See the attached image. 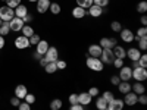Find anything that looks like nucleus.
I'll return each mask as SVG.
<instances>
[{
    "instance_id": "c9c22d12",
    "label": "nucleus",
    "mask_w": 147,
    "mask_h": 110,
    "mask_svg": "<svg viewBox=\"0 0 147 110\" xmlns=\"http://www.w3.org/2000/svg\"><path fill=\"white\" fill-rule=\"evenodd\" d=\"M19 5H21V0H6V6L10 9H15Z\"/></svg>"
},
{
    "instance_id": "ea45409f",
    "label": "nucleus",
    "mask_w": 147,
    "mask_h": 110,
    "mask_svg": "<svg viewBox=\"0 0 147 110\" xmlns=\"http://www.w3.org/2000/svg\"><path fill=\"white\" fill-rule=\"evenodd\" d=\"M102 97H103V99H105V100H106L107 103H110V101H112V100L115 99V97H113V94H112V93H110V91H105Z\"/></svg>"
},
{
    "instance_id": "f8f14e48",
    "label": "nucleus",
    "mask_w": 147,
    "mask_h": 110,
    "mask_svg": "<svg viewBox=\"0 0 147 110\" xmlns=\"http://www.w3.org/2000/svg\"><path fill=\"white\" fill-rule=\"evenodd\" d=\"M15 47L16 48H21V50H24V48H28L30 47V40L27 38V37H18V38H15Z\"/></svg>"
},
{
    "instance_id": "4d7b16f0",
    "label": "nucleus",
    "mask_w": 147,
    "mask_h": 110,
    "mask_svg": "<svg viewBox=\"0 0 147 110\" xmlns=\"http://www.w3.org/2000/svg\"><path fill=\"white\" fill-rule=\"evenodd\" d=\"M32 57H34V59H35V60H40V59H41V57H43V56H41V54H40V53H37V52H35V53H34V54H32Z\"/></svg>"
},
{
    "instance_id": "c756f323",
    "label": "nucleus",
    "mask_w": 147,
    "mask_h": 110,
    "mask_svg": "<svg viewBox=\"0 0 147 110\" xmlns=\"http://www.w3.org/2000/svg\"><path fill=\"white\" fill-rule=\"evenodd\" d=\"M44 70H46L47 73H55V72L57 70V68H56V62H49V63L44 66Z\"/></svg>"
},
{
    "instance_id": "6e6d98bb",
    "label": "nucleus",
    "mask_w": 147,
    "mask_h": 110,
    "mask_svg": "<svg viewBox=\"0 0 147 110\" xmlns=\"http://www.w3.org/2000/svg\"><path fill=\"white\" fill-rule=\"evenodd\" d=\"M3 47H5V37L0 35V50H2Z\"/></svg>"
},
{
    "instance_id": "3c124183",
    "label": "nucleus",
    "mask_w": 147,
    "mask_h": 110,
    "mask_svg": "<svg viewBox=\"0 0 147 110\" xmlns=\"http://www.w3.org/2000/svg\"><path fill=\"white\" fill-rule=\"evenodd\" d=\"M10 104H12V106H13V107H18V106L21 104V100L18 99V97H13V99H12V100H10Z\"/></svg>"
},
{
    "instance_id": "4be33fe9",
    "label": "nucleus",
    "mask_w": 147,
    "mask_h": 110,
    "mask_svg": "<svg viewBox=\"0 0 147 110\" xmlns=\"http://www.w3.org/2000/svg\"><path fill=\"white\" fill-rule=\"evenodd\" d=\"M85 15H87V10H85L84 7H80V6H75L72 9V16L75 19H82Z\"/></svg>"
},
{
    "instance_id": "aec40b11",
    "label": "nucleus",
    "mask_w": 147,
    "mask_h": 110,
    "mask_svg": "<svg viewBox=\"0 0 147 110\" xmlns=\"http://www.w3.org/2000/svg\"><path fill=\"white\" fill-rule=\"evenodd\" d=\"M28 94V90H27V87L25 85H16V88H15V97H18L19 100H22V99H25V95Z\"/></svg>"
},
{
    "instance_id": "a19ab883",
    "label": "nucleus",
    "mask_w": 147,
    "mask_h": 110,
    "mask_svg": "<svg viewBox=\"0 0 147 110\" xmlns=\"http://www.w3.org/2000/svg\"><path fill=\"white\" fill-rule=\"evenodd\" d=\"M137 103L146 106V104H147V95H146V94H140V95L137 97Z\"/></svg>"
},
{
    "instance_id": "a211bd4d",
    "label": "nucleus",
    "mask_w": 147,
    "mask_h": 110,
    "mask_svg": "<svg viewBox=\"0 0 147 110\" xmlns=\"http://www.w3.org/2000/svg\"><path fill=\"white\" fill-rule=\"evenodd\" d=\"M91 99H93V97H91L88 93H81V94H78V104H81V106H88V104L91 103Z\"/></svg>"
},
{
    "instance_id": "864d4df0",
    "label": "nucleus",
    "mask_w": 147,
    "mask_h": 110,
    "mask_svg": "<svg viewBox=\"0 0 147 110\" xmlns=\"http://www.w3.org/2000/svg\"><path fill=\"white\" fill-rule=\"evenodd\" d=\"M140 22H141V25H143V27H146V25H147V16L143 15V16L140 18Z\"/></svg>"
},
{
    "instance_id": "4468645a",
    "label": "nucleus",
    "mask_w": 147,
    "mask_h": 110,
    "mask_svg": "<svg viewBox=\"0 0 147 110\" xmlns=\"http://www.w3.org/2000/svg\"><path fill=\"white\" fill-rule=\"evenodd\" d=\"M124 100H121V99H113L110 103H107V109L109 110H122L124 109Z\"/></svg>"
},
{
    "instance_id": "de8ad7c7",
    "label": "nucleus",
    "mask_w": 147,
    "mask_h": 110,
    "mask_svg": "<svg viewBox=\"0 0 147 110\" xmlns=\"http://www.w3.org/2000/svg\"><path fill=\"white\" fill-rule=\"evenodd\" d=\"M18 110H31V104H28V103H21L19 106H18Z\"/></svg>"
},
{
    "instance_id": "5701e85b",
    "label": "nucleus",
    "mask_w": 147,
    "mask_h": 110,
    "mask_svg": "<svg viewBox=\"0 0 147 110\" xmlns=\"http://www.w3.org/2000/svg\"><path fill=\"white\" fill-rule=\"evenodd\" d=\"M118 90H119L121 94L129 93V91H131V84H129V81H121L119 85H118Z\"/></svg>"
},
{
    "instance_id": "bf43d9fd",
    "label": "nucleus",
    "mask_w": 147,
    "mask_h": 110,
    "mask_svg": "<svg viewBox=\"0 0 147 110\" xmlns=\"http://www.w3.org/2000/svg\"><path fill=\"white\" fill-rule=\"evenodd\" d=\"M28 2H31V3H34V2H35V3H37V2H38V0H28Z\"/></svg>"
},
{
    "instance_id": "e2e57ef3",
    "label": "nucleus",
    "mask_w": 147,
    "mask_h": 110,
    "mask_svg": "<svg viewBox=\"0 0 147 110\" xmlns=\"http://www.w3.org/2000/svg\"><path fill=\"white\" fill-rule=\"evenodd\" d=\"M105 110H109V109H105Z\"/></svg>"
},
{
    "instance_id": "1a4fd4ad",
    "label": "nucleus",
    "mask_w": 147,
    "mask_h": 110,
    "mask_svg": "<svg viewBox=\"0 0 147 110\" xmlns=\"http://www.w3.org/2000/svg\"><path fill=\"white\" fill-rule=\"evenodd\" d=\"M140 56H141V50H138L137 47H129L127 50V57H129L131 62H138Z\"/></svg>"
},
{
    "instance_id": "2eb2a0df",
    "label": "nucleus",
    "mask_w": 147,
    "mask_h": 110,
    "mask_svg": "<svg viewBox=\"0 0 147 110\" xmlns=\"http://www.w3.org/2000/svg\"><path fill=\"white\" fill-rule=\"evenodd\" d=\"M50 7V0H38L37 2V12L38 13H46Z\"/></svg>"
},
{
    "instance_id": "f257e3e1",
    "label": "nucleus",
    "mask_w": 147,
    "mask_h": 110,
    "mask_svg": "<svg viewBox=\"0 0 147 110\" xmlns=\"http://www.w3.org/2000/svg\"><path fill=\"white\" fill-rule=\"evenodd\" d=\"M85 65H87L88 69H91V70H94V72H102V70H103V63H102V60L97 59V57L87 56Z\"/></svg>"
},
{
    "instance_id": "9b49d317",
    "label": "nucleus",
    "mask_w": 147,
    "mask_h": 110,
    "mask_svg": "<svg viewBox=\"0 0 147 110\" xmlns=\"http://www.w3.org/2000/svg\"><path fill=\"white\" fill-rule=\"evenodd\" d=\"M125 97H124V104H127V106H136L137 104V94L136 93H132V91H129V93H127V94H124Z\"/></svg>"
},
{
    "instance_id": "49530a36",
    "label": "nucleus",
    "mask_w": 147,
    "mask_h": 110,
    "mask_svg": "<svg viewBox=\"0 0 147 110\" xmlns=\"http://www.w3.org/2000/svg\"><path fill=\"white\" fill-rule=\"evenodd\" d=\"M112 65H115V68H116V69H121L122 66H124V60H122V59H115Z\"/></svg>"
},
{
    "instance_id": "7c9ffc66",
    "label": "nucleus",
    "mask_w": 147,
    "mask_h": 110,
    "mask_svg": "<svg viewBox=\"0 0 147 110\" xmlns=\"http://www.w3.org/2000/svg\"><path fill=\"white\" fill-rule=\"evenodd\" d=\"M49 10H50L53 15H59L60 10H62V7H60L59 3H50V7H49Z\"/></svg>"
},
{
    "instance_id": "f03ea898",
    "label": "nucleus",
    "mask_w": 147,
    "mask_h": 110,
    "mask_svg": "<svg viewBox=\"0 0 147 110\" xmlns=\"http://www.w3.org/2000/svg\"><path fill=\"white\" fill-rule=\"evenodd\" d=\"M132 78L136 79L137 82L146 81V79H147V70H146V68H141V66L134 68V69H132Z\"/></svg>"
},
{
    "instance_id": "5fc2aeb1",
    "label": "nucleus",
    "mask_w": 147,
    "mask_h": 110,
    "mask_svg": "<svg viewBox=\"0 0 147 110\" xmlns=\"http://www.w3.org/2000/svg\"><path fill=\"white\" fill-rule=\"evenodd\" d=\"M38 62H40V65H41L43 68H44V66H46V65L49 63V62H47V60H46V57H44V56H43V57H41V59L38 60Z\"/></svg>"
},
{
    "instance_id": "f704fd0d",
    "label": "nucleus",
    "mask_w": 147,
    "mask_h": 110,
    "mask_svg": "<svg viewBox=\"0 0 147 110\" xmlns=\"http://www.w3.org/2000/svg\"><path fill=\"white\" fill-rule=\"evenodd\" d=\"M110 30H112L113 32H119V31L122 30V25H121V22H118V21H113L112 23H110Z\"/></svg>"
},
{
    "instance_id": "052dcab7",
    "label": "nucleus",
    "mask_w": 147,
    "mask_h": 110,
    "mask_svg": "<svg viewBox=\"0 0 147 110\" xmlns=\"http://www.w3.org/2000/svg\"><path fill=\"white\" fill-rule=\"evenodd\" d=\"M2 23H3V21H2V19H0V27H2Z\"/></svg>"
},
{
    "instance_id": "39448f33",
    "label": "nucleus",
    "mask_w": 147,
    "mask_h": 110,
    "mask_svg": "<svg viewBox=\"0 0 147 110\" xmlns=\"http://www.w3.org/2000/svg\"><path fill=\"white\" fill-rule=\"evenodd\" d=\"M13 16H15L13 9H10L7 6H2V7H0V19H2V21H10Z\"/></svg>"
},
{
    "instance_id": "a878e982",
    "label": "nucleus",
    "mask_w": 147,
    "mask_h": 110,
    "mask_svg": "<svg viewBox=\"0 0 147 110\" xmlns=\"http://www.w3.org/2000/svg\"><path fill=\"white\" fill-rule=\"evenodd\" d=\"M96 107L99 109V110H105V109H107V101L103 99L102 95H100V97H97V100H96Z\"/></svg>"
},
{
    "instance_id": "603ef678",
    "label": "nucleus",
    "mask_w": 147,
    "mask_h": 110,
    "mask_svg": "<svg viewBox=\"0 0 147 110\" xmlns=\"http://www.w3.org/2000/svg\"><path fill=\"white\" fill-rule=\"evenodd\" d=\"M69 110H84V106H81V104H71Z\"/></svg>"
},
{
    "instance_id": "dca6fc26",
    "label": "nucleus",
    "mask_w": 147,
    "mask_h": 110,
    "mask_svg": "<svg viewBox=\"0 0 147 110\" xmlns=\"http://www.w3.org/2000/svg\"><path fill=\"white\" fill-rule=\"evenodd\" d=\"M112 52H113L115 59H122V60H124L127 57V52H125V48L122 47V46H115L112 48Z\"/></svg>"
},
{
    "instance_id": "a18cd8bd",
    "label": "nucleus",
    "mask_w": 147,
    "mask_h": 110,
    "mask_svg": "<svg viewBox=\"0 0 147 110\" xmlns=\"http://www.w3.org/2000/svg\"><path fill=\"white\" fill-rule=\"evenodd\" d=\"M69 103L71 104H78V94H75V93L71 94L69 95Z\"/></svg>"
},
{
    "instance_id": "58836bf2",
    "label": "nucleus",
    "mask_w": 147,
    "mask_h": 110,
    "mask_svg": "<svg viewBox=\"0 0 147 110\" xmlns=\"http://www.w3.org/2000/svg\"><path fill=\"white\" fill-rule=\"evenodd\" d=\"M93 5L100 6V7H106L109 5V0H93Z\"/></svg>"
},
{
    "instance_id": "412c9836",
    "label": "nucleus",
    "mask_w": 147,
    "mask_h": 110,
    "mask_svg": "<svg viewBox=\"0 0 147 110\" xmlns=\"http://www.w3.org/2000/svg\"><path fill=\"white\" fill-rule=\"evenodd\" d=\"M13 12H15V16H16V18H21V19H22L24 16L28 13V7H27L25 5L21 3L19 6H16V7L13 9Z\"/></svg>"
},
{
    "instance_id": "2f4dec72",
    "label": "nucleus",
    "mask_w": 147,
    "mask_h": 110,
    "mask_svg": "<svg viewBox=\"0 0 147 110\" xmlns=\"http://www.w3.org/2000/svg\"><path fill=\"white\" fill-rule=\"evenodd\" d=\"M91 5H93V0H77V6L84 9H88Z\"/></svg>"
},
{
    "instance_id": "6e6552de",
    "label": "nucleus",
    "mask_w": 147,
    "mask_h": 110,
    "mask_svg": "<svg viewBox=\"0 0 147 110\" xmlns=\"http://www.w3.org/2000/svg\"><path fill=\"white\" fill-rule=\"evenodd\" d=\"M46 60L47 62H56V60H59V52L56 47H49V50L46 52L44 54Z\"/></svg>"
},
{
    "instance_id": "9d476101",
    "label": "nucleus",
    "mask_w": 147,
    "mask_h": 110,
    "mask_svg": "<svg viewBox=\"0 0 147 110\" xmlns=\"http://www.w3.org/2000/svg\"><path fill=\"white\" fill-rule=\"evenodd\" d=\"M119 34H121V40L124 41V43H132L134 41V32L131 30H128V28L121 30Z\"/></svg>"
},
{
    "instance_id": "8fccbe9b",
    "label": "nucleus",
    "mask_w": 147,
    "mask_h": 110,
    "mask_svg": "<svg viewBox=\"0 0 147 110\" xmlns=\"http://www.w3.org/2000/svg\"><path fill=\"white\" fill-rule=\"evenodd\" d=\"M22 21H24V23H30V22H32V21H34V18H32V15L27 13L25 16L22 18Z\"/></svg>"
},
{
    "instance_id": "680f3d73",
    "label": "nucleus",
    "mask_w": 147,
    "mask_h": 110,
    "mask_svg": "<svg viewBox=\"0 0 147 110\" xmlns=\"http://www.w3.org/2000/svg\"><path fill=\"white\" fill-rule=\"evenodd\" d=\"M2 2H6V0H2Z\"/></svg>"
},
{
    "instance_id": "c85d7f7f",
    "label": "nucleus",
    "mask_w": 147,
    "mask_h": 110,
    "mask_svg": "<svg viewBox=\"0 0 147 110\" xmlns=\"http://www.w3.org/2000/svg\"><path fill=\"white\" fill-rule=\"evenodd\" d=\"M141 37H147V28L146 27H141L137 30V34H134V40H138Z\"/></svg>"
},
{
    "instance_id": "b1692460",
    "label": "nucleus",
    "mask_w": 147,
    "mask_h": 110,
    "mask_svg": "<svg viewBox=\"0 0 147 110\" xmlns=\"http://www.w3.org/2000/svg\"><path fill=\"white\" fill-rule=\"evenodd\" d=\"M131 91H132V93H136L137 95H140V94H144L146 87L143 85V82H136L134 85H131Z\"/></svg>"
},
{
    "instance_id": "0eeeda50",
    "label": "nucleus",
    "mask_w": 147,
    "mask_h": 110,
    "mask_svg": "<svg viewBox=\"0 0 147 110\" xmlns=\"http://www.w3.org/2000/svg\"><path fill=\"white\" fill-rule=\"evenodd\" d=\"M118 76H119L121 81H129V79L132 78V68H129V66H122Z\"/></svg>"
},
{
    "instance_id": "09e8293b",
    "label": "nucleus",
    "mask_w": 147,
    "mask_h": 110,
    "mask_svg": "<svg viewBox=\"0 0 147 110\" xmlns=\"http://www.w3.org/2000/svg\"><path fill=\"white\" fill-rule=\"evenodd\" d=\"M119 82H121V79H119V76H118V75H113L112 78H110V84H112V85H116V87H118Z\"/></svg>"
},
{
    "instance_id": "ddd939ff",
    "label": "nucleus",
    "mask_w": 147,
    "mask_h": 110,
    "mask_svg": "<svg viewBox=\"0 0 147 110\" xmlns=\"http://www.w3.org/2000/svg\"><path fill=\"white\" fill-rule=\"evenodd\" d=\"M102 52H103V48L99 46V44H91L88 47V54L87 56H91V57H97L99 59L102 56Z\"/></svg>"
},
{
    "instance_id": "4c0bfd02",
    "label": "nucleus",
    "mask_w": 147,
    "mask_h": 110,
    "mask_svg": "<svg viewBox=\"0 0 147 110\" xmlns=\"http://www.w3.org/2000/svg\"><path fill=\"white\" fill-rule=\"evenodd\" d=\"M138 65L141 68H147V54H141L138 59Z\"/></svg>"
},
{
    "instance_id": "c03bdc74",
    "label": "nucleus",
    "mask_w": 147,
    "mask_h": 110,
    "mask_svg": "<svg viewBox=\"0 0 147 110\" xmlns=\"http://www.w3.org/2000/svg\"><path fill=\"white\" fill-rule=\"evenodd\" d=\"M87 93H88V94H90L91 97H97V95H99V93H100V91H99V88H97V87H91V88H90V90H88Z\"/></svg>"
},
{
    "instance_id": "6ab92c4d",
    "label": "nucleus",
    "mask_w": 147,
    "mask_h": 110,
    "mask_svg": "<svg viewBox=\"0 0 147 110\" xmlns=\"http://www.w3.org/2000/svg\"><path fill=\"white\" fill-rule=\"evenodd\" d=\"M49 47H50V46H49V43H47L46 40H40V43L35 46V52H37V53H40L41 56H44L46 52L49 50Z\"/></svg>"
},
{
    "instance_id": "423d86ee",
    "label": "nucleus",
    "mask_w": 147,
    "mask_h": 110,
    "mask_svg": "<svg viewBox=\"0 0 147 110\" xmlns=\"http://www.w3.org/2000/svg\"><path fill=\"white\" fill-rule=\"evenodd\" d=\"M25 25L24 23V21L21 19V18H16V16H13L10 21H9V27H10V31H15V32H18V31H21L22 30V27Z\"/></svg>"
},
{
    "instance_id": "cd10ccee",
    "label": "nucleus",
    "mask_w": 147,
    "mask_h": 110,
    "mask_svg": "<svg viewBox=\"0 0 147 110\" xmlns=\"http://www.w3.org/2000/svg\"><path fill=\"white\" fill-rule=\"evenodd\" d=\"M62 106H63V103H62V100H60V99H55L50 103V109L52 110H60V109H62Z\"/></svg>"
},
{
    "instance_id": "13d9d810",
    "label": "nucleus",
    "mask_w": 147,
    "mask_h": 110,
    "mask_svg": "<svg viewBox=\"0 0 147 110\" xmlns=\"http://www.w3.org/2000/svg\"><path fill=\"white\" fill-rule=\"evenodd\" d=\"M140 65H138V62H132V68H138Z\"/></svg>"
},
{
    "instance_id": "bb28decb",
    "label": "nucleus",
    "mask_w": 147,
    "mask_h": 110,
    "mask_svg": "<svg viewBox=\"0 0 147 110\" xmlns=\"http://www.w3.org/2000/svg\"><path fill=\"white\" fill-rule=\"evenodd\" d=\"M9 31H10V27H9V21H3L2 27H0V35H2V37H5V35H7V34H9Z\"/></svg>"
},
{
    "instance_id": "e433bc0d",
    "label": "nucleus",
    "mask_w": 147,
    "mask_h": 110,
    "mask_svg": "<svg viewBox=\"0 0 147 110\" xmlns=\"http://www.w3.org/2000/svg\"><path fill=\"white\" fill-rule=\"evenodd\" d=\"M28 40H30V46H37V44L40 43V40H41V38H40V37L37 35V34H34L32 37H30Z\"/></svg>"
},
{
    "instance_id": "393cba45",
    "label": "nucleus",
    "mask_w": 147,
    "mask_h": 110,
    "mask_svg": "<svg viewBox=\"0 0 147 110\" xmlns=\"http://www.w3.org/2000/svg\"><path fill=\"white\" fill-rule=\"evenodd\" d=\"M21 32H22L24 37H27V38H30V37H32L35 34L34 30H32V27H30V25H24L22 30H21Z\"/></svg>"
},
{
    "instance_id": "7ed1b4c3",
    "label": "nucleus",
    "mask_w": 147,
    "mask_h": 110,
    "mask_svg": "<svg viewBox=\"0 0 147 110\" xmlns=\"http://www.w3.org/2000/svg\"><path fill=\"white\" fill-rule=\"evenodd\" d=\"M99 59L102 60L103 65H112L113 60H115V56H113V52H112V50H109V48H103L102 56H100Z\"/></svg>"
},
{
    "instance_id": "473e14b6",
    "label": "nucleus",
    "mask_w": 147,
    "mask_h": 110,
    "mask_svg": "<svg viewBox=\"0 0 147 110\" xmlns=\"http://www.w3.org/2000/svg\"><path fill=\"white\" fill-rule=\"evenodd\" d=\"M138 41V50H147V37H141L137 40Z\"/></svg>"
},
{
    "instance_id": "f3484780",
    "label": "nucleus",
    "mask_w": 147,
    "mask_h": 110,
    "mask_svg": "<svg viewBox=\"0 0 147 110\" xmlns=\"http://www.w3.org/2000/svg\"><path fill=\"white\" fill-rule=\"evenodd\" d=\"M87 13H88L90 16H93V18H99V16H102V13H103V7L96 6V5H91V6L88 7Z\"/></svg>"
},
{
    "instance_id": "72a5a7b5",
    "label": "nucleus",
    "mask_w": 147,
    "mask_h": 110,
    "mask_svg": "<svg viewBox=\"0 0 147 110\" xmlns=\"http://www.w3.org/2000/svg\"><path fill=\"white\" fill-rule=\"evenodd\" d=\"M137 10L140 12V13H146V12H147V2H146V0H143V2H140L138 5H137Z\"/></svg>"
},
{
    "instance_id": "20e7f679",
    "label": "nucleus",
    "mask_w": 147,
    "mask_h": 110,
    "mask_svg": "<svg viewBox=\"0 0 147 110\" xmlns=\"http://www.w3.org/2000/svg\"><path fill=\"white\" fill-rule=\"evenodd\" d=\"M118 44V41H116V38H113V37H103V38L100 40V43H99V46L102 47V48H109V50H112V48L115 47Z\"/></svg>"
},
{
    "instance_id": "79ce46f5",
    "label": "nucleus",
    "mask_w": 147,
    "mask_h": 110,
    "mask_svg": "<svg viewBox=\"0 0 147 110\" xmlns=\"http://www.w3.org/2000/svg\"><path fill=\"white\" fill-rule=\"evenodd\" d=\"M24 100H25V103H28V104H32V103H35V95L34 94H27Z\"/></svg>"
},
{
    "instance_id": "37998d69",
    "label": "nucleus",
    "mask_w": 147,
    "mask_h": 110,
    "mask_svg": "<svg viewBox=\"0 0 147 110\" xmlns=\"http://www.w3.org/2000/svg\"><path fill=\"white\" fill-rule=\"evenodd\" d=\"M56 68L59 70H63L66 68V62H65V60H56Z\"/></svg>"
}]
</instances>
